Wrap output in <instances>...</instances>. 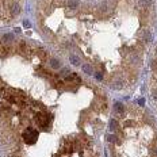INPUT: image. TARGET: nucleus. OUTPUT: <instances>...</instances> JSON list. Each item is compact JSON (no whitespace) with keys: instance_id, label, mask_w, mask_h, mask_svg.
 I'll use <instances>...</instances> for the list:
<instances>
[{"instance_id":"obj_1","label":"nucleus","mask_w":157,"mask_h":157,"mask_svg":"<svg viewBox=\"0 0 157 157\" xmlns=\"http://www.w3.org/2000/svg\"><path fill=\"white\" fill-rule=\"evenodd\" d=\"M23 0H0V23H7L22 12Z\"/></svg>"}]
</instances>
